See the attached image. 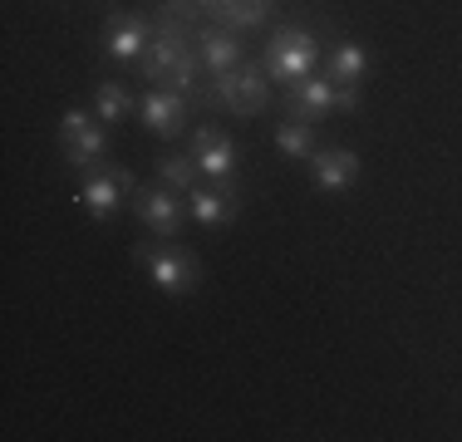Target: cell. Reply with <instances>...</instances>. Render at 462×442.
<instances>
[{
  "label": "cell",
  "instance_id": "7c38bea8",
  "mask_svg": "<svg viewBox=\"0 0 462 442\" xmlns=\"http://www.w3.org/2000/svg\"><path fill=\"white\" fill-rule=\"evenodd\" d=\"M192 158H197V168H202V177H212V182H231L241 168V148L231 138H222L217 128L192 133Z\"/></svg>",
  "mask_w": 462,
  "mask_h": 442
},
{
  "label": "cell",
  "instance_id": "ffe728a7",
  "mask_svg": "<svg viewBox=\"0 0 462 442\" xmlns=\"http://www.w3.org/2000/svg\"><path fill=\"white\" fill-rule=\"evenodd\" d=\"M359 104H365V94H359V84H339V94H335V108H345V114H355Z\"/></svg>",
  "mask_w": 462,
  "mask_h": 442
},
{
  "label": "cell",
  "instance_id": "ba28073f",
  "mask_svg": "<svg viewBox=\"0 0 462 442\" xmlns=\"http://www.w3.org/2000/svg\"><path fill=\"white\" fill-rule=\"evenodd\" d=\"M128 207H134V216L148 231H158V236H178V226H182V192H172V187H162V182L158 187H134Z\"/></svg>",
  "mask_w": 462,
  "mask_h": 442
},
{
  "label": "cell",
  "instance_id": "d6986e66",
  "mask_svg": "<svg viewBox=\"0 0 462 442\" xmlns=\"http://www.w3.org/2000/svg\"><path fill=\"white\" fill-rule=\"evenodd\" d=\"M134 108H138V98L128 94L124 84L108 79V84H98V88H94V118H108V128H114L118 118H128Z\"/></svg>",
  "mask_w": 462,
  "mask_h": 442
},
{
  "label": "cell",
  "instance_id": "4fadbf2b",
  "mask_svg": "<svg viewBox=\"0 0 462 442\" xmlns=\"http://www.w3.org/2000/svg\"><path fill=\"white\" fill-rule=\"evenodd\" d=\"M310 177L320 192H349L359 182V152L355 148H315Z\"/></svg>",
  "mask_w": 462,
  "mask_h": 442
},
{
  "label": "cell",
  "instance_id": "8992f818",
  "mask_svg": "<svg viewBox=\"0 0 462 442\" xmlns=\"http://www.w3.org/2000/svg\"><path fill=\"white\" fill-rule=\"evenodd\" d=\"M148 44H152V15L124 10V15H108L104 20V54L114 64H138Z\"/></svg>",
  "mask_w": 462,
  "mask_h": 442
},
{
  "label": "cell",
  "instance_id": "e0dca14e",
  "mask_svg": "<svg viewBox=\"0 0 462 442\" xmlns=\"http://www.w3.org/2000/svg\"><path fill=\"white\" fill-rule=\"evenodd\" d=\"M197 177H202V168H197L192 152H162V158H158V182L172 187V192L187 197L197 187Z\"/></svg>",
  "mask_w": 462,
  "mask_h": 442
},
{
  "label": "cell",
  "instance_id": "5b68a950",
  "mask_svg": "<svg viewBox=\"0 0 462 442\" xmlns=\"http://www.w3.org/2000/svg\"><path fill=\"white\" fill-rule=\"evenodd\" d=\"M134 187L138 182H134L128 168H94L89 177H84V187H79L74 202H79L94 221H114L118 207H124V197H134Z\"/></svg>",
  "mask_w": 462,
  "mask_h": 442
},
{
  "label": "cell",
  "instance_id": "7a4b0ae2",
  "mask_svg": "<svg viewBox=\"0 0 462 442\" xmlns=\"http://www.w3.org/2000/svg\"><path fill=\"white\" fill-rule=\"evenodd\" d=\"M134 261L143 265V275H148L152 285H158L162 295H192L197 285H202V261L192 256V251L172 246L168 236L162 241H138L134 246Z\"/></svg>",
  "mask_w": 462,
  "mask_h": 442
},
{
  "label": "cell",
  "instance_id": "30bf717a",
  "mask_svg": "<svg viewBox=\"0 0 462 442\" xmlns=\"http://www.w3.org/2000/svg\"><path fill=\"white\" fill-rule=\"evenodd\" d=\"M335 94L339 84L329 74H310V79L285 88V118H300V124H320L325 114H335Z\"/></svg>",
  "mask_w": 462,
  "mask_h": 442
},
{
  "label": "cell",
  "instance_id": "ac0fdd59",
  "mask_svg": "<svg viewBox=\"0 0 462 442\" xmlns=\"http://www.w3.org/2000/svg\"><path fill=\"white\" fill-rule=\"evenodd\" d=\"M365 69H369V54L359 50V44H335V54H329V79L335 84H365Z\"/></svg>",
  "mask_w": 462,
  "mask_h": 442
},
{
  "label": "cell",
  "instance_id": "277c9868",
  "mask_svg": "<svg viewBox=\"0 0 462 442\" xmlns=\"http://www.w3.org/2000/svg\"><path fill=\"white\" fill-rule=\"evenodd\" d=\"M60 152H64V168L69 172H94L108 152V133L94 124V114L84 108H64L60 118Z\"/></svg>",
  "mask_w": 462,
  "mask_h": 442
},
{
  "label": "cell",
  "instance_id": "5bb4252c",
  "mask_svg": "<svg viewBox=\"0 0 462 442\" xmlns=\"http://www.w3.org/2000/svg\"><path fill=\"white\" fill-rule=\"evenodd\" d=\"M276 5L281 0H222V5L212 10V25H222V30H236V35H246V30H261L271 15H276Z\"/></svg>",
  "mask_w": 462,
  "mask_h": 442
},
{
  "label": "cell",
  "instance_id": "8fae6325",
  "mask_svg": "<svg viewBox=\"0 0 462 442\" xmlns=\"http://www.w3.org/2000/svg\"><path fill=\"white\" fill-rule=\"evenodd\" d=\"M197 54H202V69L212 74H231L236 69V64H246V44H241V35L236 30H222V25H212V20H207L202 30H197Z\"/></svg>",
  "mask_w": 462,
  "mask_h": 442
},
{
  "label": "cell",
  "instance_id": "44dd1931",
  "mask_svg": "<svg viewBox=\"0 0 462 442\" xmlns=\"http://www.w3.org/2000/svg\"><path fill=\"white\" fill-rule=\"evenodd\" d=\"M197 5H202V10H207V15H212V10H217V5H222V0H197Z\"/></svg>",
  "mask_w": 462,
  "mask_h": 442
},
{
  "label": "cell",
  "instance_id": "52a82bcc",
  "mask_svg": "<svg viewBox=\"0 0 462 442\" xmlns=\"http://www.w3.org/2000/svg\"><path fill=\"white\" fill-rule=\"evenodd\" d=\"M187 94H178V88H162V84H148L138 94V118L148 133H158V138H178V133L187 128Z\"/></svg>",
  "mask_w": 462,
  "mask_h": 442
},
{
  "label": "cell",
  "instance_id": "6da1fadb",
  "mask_svg": "<svg viewBox=\"0 0 462 442\" xmlns=\"http://www.w3.org/2000/svg\"><path fill=\"white\" fill-rule=\"evenodd\" d=\"M266 74L276 84H300L310 74H320V35L310 25H276L266 35V54H261Z\"/></svg>",
  "mask_w": 462,
  "mask_h": 442
},
{
  "label": "cell",
  "instance_id": "3957f363",
  "mask_svg": "<svg viewBox=\"0 0 462 442\" xmlns=\"http://www.w3.org/2000/svg\"><path fill=\"white\" fill-rule=\"evenodd\" d=\"M217 104H222L226 114H236V118L266 114V108H271V74H266V64L246 60V64H236L231 74H217Z\"/></svg>",
  "mask_w": 462,
  "mask_h": 442
},
{
  "label": "cell",
  "instance_id": "2e32d148",
  "mask_svg": "<svg viewBox=\"0 0 462 442\" xmlns=\"http://www.w3.org/2000/svg\"><path fill=\"white\" fill-rule=\"evenodd\" d=\"M276 148H281V158H291V162H310L315 148H320V133H315V124L285 118V124L276 128Z\"/></svg>",
  "mask_w": 462,
  "mask_h": 442
},
{
  "label": "cell",
  "instance_id": "9c48e42d",
  "mask_svg": "<svg viewBox=\"0 0 462 442\" xmlns=\"http://www.w3.org/2000/svg\"><path fill=\"white\" fill-rule=\"evenodd\" d=\"M187 212L197 226H231L241 216V187L236 182H212V187H192L187 192Z\"/></svg>",
  "mask_w": 462,
  "mask_h": 442
},
{
  "label": "cell",
  "instance_id": "9a60e30c",
  "mask_svg": "<svg viewBox=\"0 0 462 442\" xmlns=\"http://www.w3.org/2000/svg\"><path fill=\"white\" fill-rule=\"evenodd\" d=\"M182 50H187L182 40H158V35H152V44L143 50V60H138V79L168 84L172 69H178V60H182Z\"/></svg>",
  "mask_w": 462,
  "mask_h": 442
}]
</instances>
